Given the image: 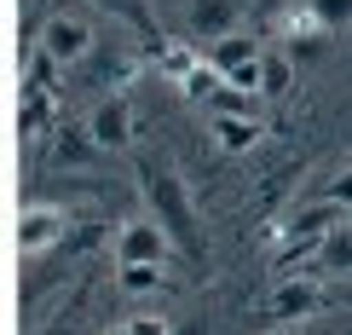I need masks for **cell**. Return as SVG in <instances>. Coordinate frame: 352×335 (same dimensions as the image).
Listing matches in <instances>:
<instances>
[{
  "instance_id": "5bb4252c",
  "label": "cell",
  "mask_w": 352,
  "mask_h": 335,
  "mask_svg": "<svg viewBox=\"0 0 352 335\" xmlns=\"http://www.w3.org/2000/svg\"><path fill=\"white\" fill-rule=\"evenodd\" d=\"M324 260H329V266H352V231H341V237H329Z\"/></svg>"
},
{
  "instance_id": "ac0fdd59",
  "label": "cell",
  "mask_w": 352,
  "mask_h": 335,
  "mask_svg": "<svg viewBox=\"0 0 352 335\" xmlns=\"http://www.w3.org/2000/svg\"><path fill=\"white\" fill-rule=\"evenodd\" d=\"M329 197H335V202H341V208H352V168H346V173H341V180H335V185H329Z\"/></svg>"
},
{
  "instance_id": "9a60e30c",
  "label": "cell",
  "mask_w": 352,
  "mask_h": 335,
  "mask_svg": "<svg viewBox=\"0 0 352 335\" xmlns=\"http://www.w3.org/2000/svg\"><path fill=\"white\" fill-rule=\"evenodd\" d=\"M104 12H116V18H127V23H144V6L139 0H98Z\"/></svg>"
},
{
  "instance_id": "3957f363",
  "label": "cell",
  "mask_w": 352,
  "mask_h": 335,
  "mask_svg": "<svg viewBox=\"0 0 352 335\" xmlns=\"http://www.w3.org/2000/svg\"><path fill=\"white\" fill-rule=\"evenodd\" d=\"M237 23H243V0H190V29L197 35H237Z\"/></svg>"
},
{
  "instance_id": "8fae6325",
  "label": "cell",
  "mask_w": 352,
  "mask_h": 335,
  "mask_svg": "<svg viewBox=\"0 0 352 335\" xmlns=\"http://www.w3.org/2000/svg\"><path fill=\"white\" fill-rule=\"evenodd\" d=\"M254 98L260 93H237V87H219V93H208V105H214V116H254Z\"/></svg>"
},
{
  "instance_id": "30bf717a",
  "label": "cell",
  "mask_w": 352,
  "mask_h": 335,
  "mask_svg": "<svg viewBox=\"0 0 352 335\" xmlns=\"http://www.w3.org/2000/svg\"><path fill=\"white\" fill-rule=\"evenodd\" d=\"M341 202H335V197H324V202H318V208H306L300 214V220H295V231H300V237H312V231H324V226H341Z\"/></svg>"
},
{
  "instance_id": "5b68a950",
  "label": "cell",
  "mask_w": 352,
  "mask_h": 335,
  "mask_svg": "<svg viewBox=\"0 0 352 335\" xmlns=\"http://www.w3.org/2000/svg\"><path fill=\"white\" fill-rule=\"evenodd\" d=\"M151 202H156V220H162L173 237H190V208H185L179 185H173L168 173H156V180H151Z\"/></svg>"
},
{
  "instance_id": "8992f818",
  "label": "cell",
  "mask_w": 352,
  "mask_h": 335,
  "mask_svg": "<svg viewBox=\"0 0 352 335\" xmlns=\"http://www.w3.org/2000/svg\"><path fill=\"white\" fill-rule=\"evenodd\" d=\"M58 231H64V214H58V208H23V220H18V249H23V255H41Z\"/></svg>"
},
{
  "instance_id": "6da1fadb",
  "label": "cell",
  "mask_w": 352,
  "mask_h": 335,
  "mask_svg": "<svg viewBox=\"0 0 352 335\" xmlns=\"http://www.w3.org/2000/svg\"><path fill=\"white\" fill-rule=\"evenodd\" d=\"M87 47H93V29H87V18H52L47 29H41V52H47L52 64H81Z\"/></svg>"
},
{
  "instance_id": "52a82bcc",
  "label": "cell",
  "mask_w": 352,
  "mask_h": 335,
  "mask_svg": "<svg viewBox=\"0 0 352 335\" xmlns=\"http://www.w3.org/2000/svg\"><path fill=\"white\" fill-rule=\"evenodd\" d=\"M208 58H214V69H219V76H231V69H243V64H254V58H266V52L254 47V35H243V29H237V35H219Z\"/></svg>"
},
{
  "instance_id": "9c48e42d",
  "label": "cell",
  "mask_w": 352,
  "mask_h": 335,
  "mask_svg": "<svg viewBox=\"0 0 352 335\" xmlns=\"http://www.w3.org/2000/svg\"><path fill=\"white\" fill-rule=\"evenodd\" d=\"M272 307H277V318H300V312L318 307V289H312V283H283V289L272 295Z\"/></svg>"
},
{
  "instance_id": "ba28073f",
  "label": "cell",
  "mask_w": 352,
  "mask_h": 335,
  "mask_svg": "<svg viewBox=\"0 0 352 335\" xmlns=\"http://www.w3.org/2000/svg\"><path fill=\"white\" fill-rule=\"evenodd\" d=\"M214 133H219L226 151H248V144L260 139V122L254 116H214Z\"/></svg>"
},
{
  "instance_id": "7c38bea8",
  "label": "cell",
  "mask_w": 352,
  "mask_h": 335,
  "mask_svg": "<svg viewBox=\"0 0 352 335\" xmlns=\"http://www.w3.org/2000/svg\"><path fill=\"white\" fill-rule=\"evenodd\" d=\"M156 278H162V266H151V260H133V266H122V295H151Z\"/></svg>"
},
{
  "instance_id": "e0dca14e",
  "label": "cell",
  "mask_w": 352,
  "mask_h": 335,
  "mask_svg": "<svg viewBox=\"0 0 352 335\" xmlns=\"http://www.w3.org/2000/svg\"><path fill=\"white\" fill-rule=\"evenodd\" d=\"M127 329H133V335H168V318H151V312H144V318H133Z\"/></svg>"
},
{
  "instance_id": "2e32d148",
  "label": "cell",
  "mask_w": 352,
  "mask_h": 335,
  "mask_svg": "<svg viewBox=\"0 0 352 335\" xmlns=\"http://www.w3.org/2000/svg\"><path fill=\"white\" fill-rule=\"evenodd\" d=\"M289 87V64L283 58H266V93H283Z\"/></svg>"
},
{
  "instance_id": "277c9868",
  "label": "cell",
  "mask_w": 352,
  "mask_h": 335,
  "mask_svg": "<svg viewBox=\"0 0 352 335\" xmlns=\"http://www.w3.org/2000/svg\"><path fill=\"white\" fill-rule=\"evenodd\" d=\"M93 144H104V151H116V144H127V133H133V110H127V98H104V105L93 110Z\"/></svg>"
},
{
  "instance_id": "4fadbf2b",
  "label": "cell",
  "mask_w": 352,
  "mask_h": 335,
  "mask_svg": "<svg viewBox=\"0 0 352 335\" xmlns=\"http://www.w3.org/2000/svg\"><path fill=\"white\" fill-rule=\"evenodd\" d=\"M312 18L324 29H352V0H312Z\"/></svg>"
},
{
  "instance_id": "7a4b0ae2",
  "label": "cell",
  "mask_w": 352,
  "mask_h": 335,
  "mask_svg": "<svg viewBox=\"0 0 352 335\" xmlns=\"http://www.w3.org/2000/svg\"><path fill=\"white\" fill-rule=\"evenodd\" d=\"M168 237L173 231L162 226V220H127L122 226V266H133V260H151V266H162L168 260Z\"/></svg>"
},
{
  "instance_id": "d6986e66",
  "label": "cell",
  "mask_w": 352,
  "mask_h": 335,
  "mask_svg": "<svg viewBox=\"0 0 352 335\" xmlns=\"http://www.w3.org/2000/svg\"><path fill=\"white\" fill-rule=\"evenodd\" d=\"M116 335H133V329H116Z\"/></svg>"
}]
</instances>
